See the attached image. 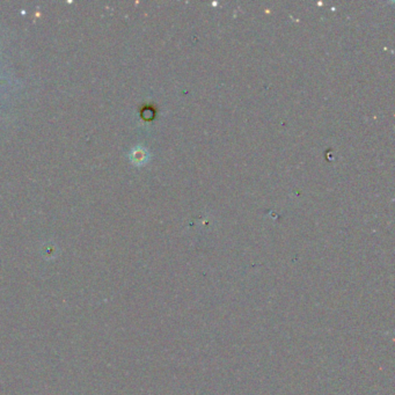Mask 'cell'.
Segmentation results:
<instances>
[]
</instances>
